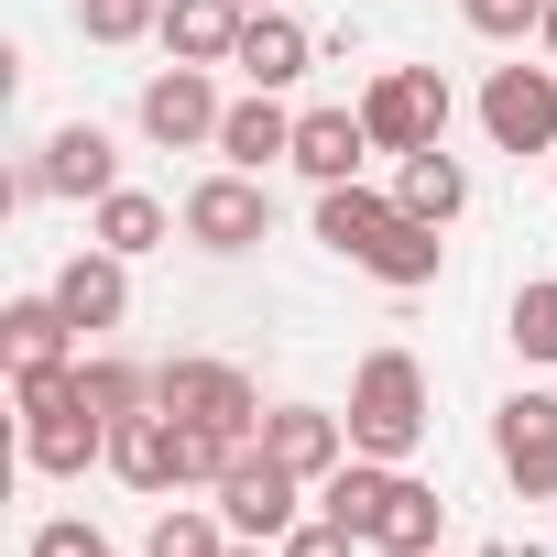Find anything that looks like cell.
Instances as JSON below:
<instances>
[{
  "mask_svg": "<svg viewBox=\"0 0 557 557\" xmlns=\"http://www.w3.org/2000/svg\"><path fill=\"white\" fill-rule=\"evenodd\" d=\"M318 240H329L339 262L383 273L394 296L437 285V230H426V219H405V197H372L361 175H350V186H318Z\"/></svg>",
  "mask_w": 557,
  "mask_h": 557,
  "instance_id": "1",
  "label": "cell"
},
{
  "mask_svg": "<svg viewBox=\"0 0 557 557\" xmlns=\"http://www.w3.org/2000/svg\"><path fill=\"white\" fill-rule=\"evenodd\" d=\"M23 459L45 481H77L88 459H110V416L77 394V372H23Z\"/></svg>",
  "mask_w": 557,
  "mask_h": 557,
  "instance_id": "2",
  "label": "cell"
},
{
  "mask_svg": "<svg viewBox=\"0 0 557 557\" xmlns=\"http://www.w3.org/2000/svg\"><path fill=\"white\" fill-rule=\"evenodd\" d=\"M426 437V372L405 350H372L350 383V459H405Z\"/></svg>",
  "mask_w": 557,
  "mask_h": 557,
  "instance_id": "3",
  "label": "cell"
},
{
  "mask_svg": "<svg viewBox=\"0 0 557 557\" xmlns=\"http://www.w3.org/2000/svg\"><path fill=\"white\" fill-rule=\"evenodd\" d=\"M153 405L186 416V426H208V437H230V448L262 426V405H251V383H240L230 361H164V372H153Z\"/></svg>",
  "mask_w": 557,
  "mask_h": 557,
  "instance_id": "4",
  "label": "cell"
},
{
  "mask_svg": "<svg viewBox=\"0 0 557 557\" xmlns=\"http://www.w3.org/2000/svg\"><path fill=\"white\" fill-rule=\"evenodd\" d=\"M361 121H372L383 153H426V143L448 132V77H437V66H394V77H372Z\"/></svg>",
  "mask_w": 557,
  "mask_h": 557,
  "instance_id": "5",
  "label": "cell"
},
{
  "mask_svg": "<svg viewBox=\"0 0 557 557\" xmlns=\"http://www.w3.org/2000/svg\"><path fill=\"white\" fill-rule=\"evenodd\" d=\"M481 132H492L503 153H557V77H546V66H492Z\"/></svg>",
  "mask_w": 557,
  "mask_h": 557,
  "instance_id": "6",
  "label": "cell"
},
{
  "mask_svg": "<svg viewBox=\"0 0 557 557\" xmlns=\"http://www.w3.org/2000/svg\"><path fill=\"white\" fill-rule=\"evenodd\" d=\"M492 459H503V481L524 503H546L557 492V394H513L503 426H492Z\"/></svg>",
  "mask_w": 557,
  "mask_h": 557,
  "instance_id": "7",
  "label": "cell"
},
{
  "mask_svg": "<svg viewBox=\"0 0 557 557\" xmlns=\"http://www.w3.org/2000/svg\"><path fill=\"white\" fill-rule=\"evenodd\" d=\"M219 513H230L240 535H296V470L273 459V448H240V459L219 470Z\"/></svg>",
  "mask_w": 557,
  "mask_h": 557,
  "instance_id": "8",
  "label": "cell"
},
{
  "mask_svg": "<svg viewBox=\"0 0 557 557\" xmlns=\"http://www.w3.org/2000/svg\"><path fill=\"white\" fill-rule=\"evenodd\" d=\"M262 230H273V197H262L240 164H230V175H208V186L186 197V240H208V251H251Z\"/></svg>",
  "mask_w": 557,
  "mask_h": 557,
  "instance_id": "9",
  "label": "cell"
},
{
  "mask_svg": "<svg viewBox=\"0 0 557 557\" xmlns=\"http://www.w3.org/2000/svg\"><path fill=\"white\" fill-rule=\"evenodd\" d=\"M110 470H121L132 492H175V481H186V426H175L164 405L121 416V426H110Z\"/></svg>",
  "mask_w": 557,
  "mask_h": 557,
  "instance_id": "10",
  "label": "cell"
},
{
  "mask_svg": "<svg viewBox=\"0 0 557 557\" xmlns=\"http://www.w3.org/2000/svg\"><path fill=\"white\" fill-rule=\"evenodd\" d=\"M219 121H230V110L208 99V77H197V66H175V77H153V88H143V132H153L164 153H175V143H219Z\"/></svg>",
  "mask_w": 557,
  "mask_h": 557,
  "instance_id": "11",
  "label": "cell"
},
{
  "mask_svg": "<svg viewBox=\"0 0 557 557\" xmlns=\"http://www.w3.org/2000/svg\"><path fill=\"white\" fill-rule=\"evenodd\" d=\"M361 153H383L361 110H307V121H296V153H285V164H307L318 186H350V175H361Z\"/></svg>",
  "mask_w": 557,
  "mask_h": 557,
  "instance_id": "12",
  "label": "cell"
},
{
  "mask_svg": "<svg viewBox=\"0 0 557 557\" xmlns=\"http://www.w3.org/2000/svg\"><path fill=\"white\" fill-rule=\"evenodd\" d=\"M262 448L285 459L296 481H329V470L350 459V426H339V416H318V405H285V416H262Z\"/></svg>",
  "mask_w": 557,
  "mask_h": 557,
  "instance_id": "13",
  "label": "cell"
},
{
  "mask_svg": "<svg viewBox=\"0 0 557 557\" xmlns=\"http://www.w3.org/2000/svg\"><path fill=\"white\" fill-rule=\"evenodd\" d=\"M110 164H121V153H110V132H99V121H66V132L45 143L34 186H45V197H110Z\"/></svg>",
  "mask_w": 557,
  "mask_h": 557,
  "instance_id": "14",
  "label": "cell"
},
{
  "mask_svg": "<svg viewBox=\"0 0 557 557\" xmlns=\"http://www.w3.org/2000/svg\"><path fill=\"white\" fill-rule=\"evenodd\" d=\"M240 0H164V45H175V66H230L240 55Z\"/></svg>",
  "mask_w": 557,
  "mask_h": 557,
  "instance_id": "15",
  "label": "cell"
},
{
  "mask_svg": "<svg viewBox=\"0 0 557 557\" xmlns=\"http://www.w3.org/2000/svg\"><path fill=\"white\" fill-rule=\"evenodd\" d=\"M66 339H77V318H66L55 296L0 307V350H12V372H66Z\"/></svg>",
  "mask_w": 557,
  "mask_h": 557,
  "instance_id": "16",
  "label": "cell"
},
{
  "mask_svg": "<svg viewBox=\"0 0 557 557\" xmlns=\"http://www.w3.org/2000/svg\"><path fill=\"white\" fill-rule=\"evenodd\" d=\"M437 524H448V503H437L426 481H405V470H394V492H383V513H372V535H361V546H383V557H426V546H437Z\"/></svg>",
  "mask_w": 557,
  "mask_h": 557,
  "instance_id": "17",
  "label": "cell"
},
{
  "mask_svg": "<svg viewBox=\"0 0 557 557\" xmlns=\"http://www.w3.org/2000/svg\"><path fill=\"white\" fill-rule=\"evenodd\" d=\"M55 307H66L77 329H121V307H132V285H121V251H77V262L55 273Z\"/></svg>",
  "mask_w": 557,
  "mask_h": 557,
  "instance_id": "18",
  "label": "cell"
},
{
  "mask_svg": "<svg viewBox=\"0 0 557 557\" xmlns=\"http://www.w3.org/2000/svg\"><path fill=\"white\" fill-rule=\"evenodd\" d=\"M219 153H230L240 175H262L273 153H296V121H285V110H273V88H251V99H240V110L219 121Z\"/></svg>",
  "mask_w": 557,
  "mask_h": 557,
  "instance_id": "19",
  "label": "cell"
},
{
  "mask_svg": "<svg viewBox=\"0 0 557 557\" xmlns=\"http://www.w3.org/2000/svg\"><path fill=\"white\" fill-rule=\"evenodd\" d=\"M251 88H285V77H307V34L285 23V12H251L240 23V55H230Z\"/></svg>",
  "mask_w": 557,
  "mask_h": 557,
  "instance_id": "20",
  "label": "cell"
},
{
  "mask_svg": "<svg viewBox=\"0 0 557 557\" xmlns=\"http://www.w3.org/2000/svg\"><path fill=\"white\" fill-rule=\"evenodd\" d=\"M394 197H405V219H426V230H448V219L470 208V175H459V164H448V153L426 143V153H405V186H394Z\"/></svg>",
  "mask_w": 557,
  "mask_h": 557,
  "instance_id": "21",
  "label": "cell"
},
{
  "mask_svg": "<svg viewBox=\"0 0 557 557\" xmlns=\"http://www.w3.org/2000/svg\"><path fill=\"white\" fill-rule=\"evenodd\" d=\"M383 492H394V459H339V470H329V492H318V513H329V524H350V535H372Z\"/></svg>",
  "mask_w": 557,
  "mask_h": 557,
  "instance_id": "22",
  "label": "cell"
},
{
  "mask_svg": "<svg viewBox=\"0 0 557 557\" xmlns=\"http://www.w3.org/2000/svg\"><path fill=\"white\" fill-rule=\"evenodd\" d=\"M153 240H164V208H153V197H132V186H110V197H99V251H121V262H132V251H153Z\"/></svg>",
  "mask_w": 557,
  "mask_h": 557,
  "instance_id": "23",
  "label": "cell"
},
{
  "mask_svg": "<svg viewBox=\"0 0 557 557\" xmlns=\"http://www.w3.org/2000/svg\"><path fill=\"white\" fill-rule=\"evenodd\" d=\"M77 394H88V405H99V416H110V426H121V416H143V405H153V383H143V372H132V361H77Z\"/></svg>",
  "mask_w": 557,
  "mask_h": 557,
  "instance_id": "24",
  "label": "cell"
},
{
  "mask_svg": "<svg viewBox=\"0 0 557 557\" xmlns=\"http://www.w3.org/2000/svg\"><path fill=\"white\" fill-rule=\"evenodd\" d=\"M513 350L524 361H557V285H524L513 296Z\"/></svg>",
  "mask_w": 557,
  "mask_h": 557,
  "instance_id": "25",
  "label": "cell"
},
{
  "mask_svg": "<svg viewBox=\"0 0 557 557\" xmlns=\"http://www.w3.org/2000/svg\"><path fill=\"white\" fill-rule=\"evenodd\" d=\"M470 12V34H492V45H513V34H546V0H459Z\"/></svg>",
  "mask_w": 557,
  "mask_h": 557,
  "instance_id": "26",
  "label": "cell"
},
{
  "mask_svg": "<svg viewBox=\"0 0 557 557\" xmlns=\"http://www.w3.org/2000/svg\"><path fill=\"white\" fill-rule=\"evenodd\" d=\"M99 45H132V34H153L164 23V0H88V12H77Z\"/></svg>",
  "mask_w": 557,
  "mask_h": 557,
  "instance_id": "27",
  "label": "cell"
},
{
  "mask_svg": "<svg viewBox=\"0 0 557 557\" xmlns=\"http://www.w3.org/2000/svg\"><path fill=\"white\" fill-rule=\"evenodd\" d=\"M143 557H230V546H219V524H208V513H164Z\"/></svg>",
  "mask_w": 557,
  "mask_h": 557,
  "instance_id": "28",
  "label": "cell"
},
{
  "mask_svg": "<svg viewBox=\"0 0 557 557\" xmlns=\"http://www.w3.org/2000/svg\"><path fill=\"white\" fill-rule=\"evenodd\" d=\"M350 546H361V535H350V524H329V513H318V524H296V535H285V557H350Z\"/></svg>",
  "mask_w": 557,
  "mask_h": 557,
  "instance_id": "29",
  "label": "cell"
},
{
  "mask_svg": "<svg viewBox=\"0 0 557 557\" xmlns=\"http://www.w3.org/2000/svg\"><path fill=\"white\" fill-rule=\"evenodd\" d=\"M34 557H110V546H99L88 524H45V535H34Z\"/></svg>",
  "mask_w": 557,
  "mask_h": 557,
  "instance_id": "30",
  "label": "cell"
},
{
  "mask_svg": "<svg viewBox=\"0 0 557 557\" xmlns=\"http://www.w3.org/2000/svg\"><path fill=\"white\" fill-rule=\"evenodd\" d=\"M546 45H557V0H546Z\"/></svg>",
  "mask_w": 557,
  "mask_h": 557,
  "instance_id": "31",
  "label": "cell"
},
{
  "mask_svg": "<svg viewBox=\"0 0 557 557\" xmlns=\"http://www.w3.org/2000/svg\"><path fill=\"white\" fill-rule=\"evenodd\" d=\"M240 12H273V0H240Z\"/></svg>",
  "mask_w": 557,
  "mask_h": 557,
  "instance_id": "32",
  "label": "cell"
}]
</instances>
